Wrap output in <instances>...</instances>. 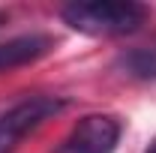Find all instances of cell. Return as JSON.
Wrapping results in <instances>:
<instances>
[{"label": "cell", "mask_w": 156, "mask_h": 153, "mask_svg": "<svg viewBox=\"0 0 156 153\" xmlns=\"http://www.w3.org/2000/svg\"><path fill=\"white\" fill-rule=\"evenodd\" d=\"M63 21L87 36H126L147 21V9L132 0H81L63 6Z\"/></svg>", "instance_id": "cell-1"}, {"label": "cell", "mask_w": 156, "mask_h": 153, "mask_svg": "<svg viewBox=\"0 0 156 153\" xmlns=\"http://www.w3.org/2000/svg\"><path fill=\"white\" fill-rule=\"evenodd\" d=\"M114 69L132 81H156V42L120 51L114 57Z\"/></svg>", "instance_id": "cell-5"}, {"label": "cell", "mask_w": 156, "mask_h": 153, "mask_svg": "<svg viewBox=\"0 0 156 153\" xmlns=\"http://www.w3.org/2000/svg\"><path fill=\"white\" fill-rule=\"evenodd\" d=\"M120 141V120L111 114L81 117L54 153H114Z\"/></svg>", "instance_id": "cell-3"}, {"label": "cell", "mask_w": 156, "mask_h": 153, "mask_svg": "<svg viewBox=\"0 0 156 153\" xmlns=\"http://www.w3.org/2000/svg\"><path fill=\"white\" fill-rule=\"evenodd\" d=\"M66 108V102L57 96H27L18 105L0 114V153H15L18 144L30 132H36L45 120H51Z\"/></svg>", "instance_id": "cell-2"}, {"label": "cell", "mask_w": 156, "mask_h": 153, "mask_svg": "<svg viewBox=\"0 0 156 153\" xmlns=\"http://www.w3.org/2000/svg\"><path fill=\"white\" fill-rule=\"evenodd\" d=\"M51 48H54V39L45 36V33H21V36L6 39V42H0V72L36 63Z\"/></svg>", "instance_id": "cell-4"}, {"label": "cell", "mask_w": 156, "mask_h": 153, "mask_svg": "<svg viewBox=\"0 0 156 153\" xmlns=\"http://www.w3.org/2000/svg\"><path fill=\"white\" fill-rule=\"evenodd\" d=\"M147 153H156V141H153V144H150V147H147Z\"/></svg>", "instance_id": "cell-6"}]
</instances>
